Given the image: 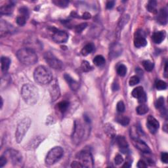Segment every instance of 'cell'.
<instances>
[{
	"mask_svg": "<svg viewBox=\"0 0 168 168\" xmlns=\"http://www.w3.org/2000/svg\"><path fill=\"white\" fill-rule=\"evenodd\" d=\"M162 161L165 164H167L168 162V154L167 152H162L161 155Z\"/></svg>",
	"mask_w": 168,
	"mask_h": 168,
	"instance_id": "f6af8a7d",
	"label": "cell"
},
{
	"mask_svg": "<svg viewBox=\"0 0 168 168\" xmlns=\"http://www.w3.org/2000/svg\"><path fill=\"white\" fill-rule=\"evenodd\" d=\"M71 167L73 168H79V167H84L83 165L80 163V162H73L72 164H71Z\"/></svg>",
	"mask_w": 168,
	"mask_h": 168,
	"instance_id": "7dc6e473",
	"label": "cell"
},
{
	"mask_svg": "<svg viewBox=\"0 0 168 168\" xmlns=\"http://www.w3.org/2000/svg\"><path fill=\"white\" fill-rule=\"evenodd\" d=\"M167 9L166 8H162L160 10L157 16V21L160 24L165 25L167 23Z\"/></svg>",
	"mask_w": 168,
	"mask_h": 168,
	"instance_id": "ac0fdd59",
	"label": "cell"
},
{
	"mask_svg": "<svg viewBox=\"0 0 168 168\" xmlns=\"http://www.w3.org/2000/svg\"><path fill=\"white\" fill-rule=\"evenodd\" d=\"M65 80L66 81V82L68 83L70 88H71L73 91H77L80 88V83H78L76 81L74 80L73 78H71L70 75L68 74H64V76Z\"/></svg>",
	"mask_w": 168,
	"mask_h": 168,
	"instance_id": "44dd1931",
	"label": "cell"
},
{
	"mask_svg": "<svg viewBox=\"0 0 168 168\" xmlns=\"http://www.w3.org/2000/svg\"><path fill=\"white\" fill-rule=\"evenodd\" d=\"M44 58L46 62L49 66L55 70H61L63 68V63L56 57L51 52H46L44 55Z\"/></svg>",
	"mask_w": 168,
	"mask_h": 168,
	"instance_id": "ba28073f",
	"label": "cell"
},
{
	"mask_svg": "<svg viewBox=\"0 0 168 168\" xmlns=\"http://www.w3.org/2000/svg\"><path fill=\"white\" fill-rule=\"evenodd\" d=\"M104 131L107 135L110 137H114L116 135V130L112 125L110 124H106L104 126Z\"/></svg>",
	"mask_w": 168,
	"mask_h": 168,
	"instance_id": "d4e9b609",
	"label": "cell"
},
{
	"mask_svg": "<svg viewBox=\"0 0 168 168\" xmlns=\"http://www.w3.org/2000/svg\"><path fill=\"white\" fill-rule=\"evenodd\" d=\"M147 126L148 129L151 133L155 134L158 131L160 127L158 121L152 116H149L147 118Z\"/></svg>",
	"mask_w": 168,
	"mask_h": 168,
	"instance_id": "4fadbf2b",
	"label": "cell"
},
{
	"mask_svg": "<svg viewBox=\"0 0 168 168\" xmlns=\"http://www.w3.org/2000/svg\"><path fill=\"white\" fill-rule=\"evenodd\" d=\"M113 86L115 87V88H113V90H114V91H117L118 89V88H119L118 84H117V83H114V84H113Z\"/></svg>",
	"mask_w": 168,
	"mask_h": 168,
	"instance_id": "816d5d0a",
	"label": "cell"
},
{
	"mask_svg": "<svg viewBox=\"0 0 168 168\" xmlns=\"http://www.w3.org/2000/svg\"><path fill=\"white\" fill-rule=\"evenodd\" d=\"M116 142L118 147H120L121 151L123 153H126L128 150V143H127L126 138L124 136H118L116 137Z\"/></svg>",
	"mask_w": 168,
	"mask_h": 168,
	"instance_id": "d6986e66",
	"label": "cell"
},
{
	"mask_svg": "<svg viewBox=\"0 0 168 168\" xmlns=\"http://www.w3.org/2000/svg\"><path fill=\"white\" fill-rule=\"evenodd\" d=\"M17 56L21 63L26 66L36 64L38 59L36 52L30 48L20 49L17 51Z\"/></svg>",
	"mask_w": 168,
	"mask_h": 168,
	"instance_id": "3957f363",
	"label": "cell"
},
{
	"mask_svg": "<svg viewBox=\"0 0 168 168\" xmlns=\"http://www.w3.org/2000/svg\"><path fill=\"white\" fill-rule=\"evenodd\" d=\"M167 63H166V65H165V69H164V70H165V74H166V76H166V77H167L166 76V74H167Z\"/></svg>",
	"mask_w": 168,
	"mask_h": 168,
	"instance_id": "f5cc1de1",
	"label": "cell"
},
{
	"mask_svg": "<svg viewBox=\"0 0 168 168\" xmlns=\"http://www.w3.org/2000/svg\"><path fill=\"white\" fill-rule=\"evenodd\" d=\"M157 3L156 1H150L148 2V4L147 5V9L148 10V11H150L151 13H156V7Z\"/></svg>",
	"mask_w": 168,
	"mask_h": 168,
	"instance_id": "d6a6232c",
	"label": "cell"
},
{
	"mask_svg": "<svg viewBox=\"0 0 168 168\" xmlns=\"http://www.w3.org/2000/svg\"><path fill=\"white\" fill-rule=\"evenodd\" d=\"M13 4H9L2 6L0 8V13L1 15H10L12 14L13 11Z\"/></svg>",
	"mask_w": 168,
	"mask_h": 168,
	"instance_id": "cb8c5ba5",
	"label": "cell"
},
{
	"mask_svg": "<svg viewBox=\"0 0 168 168\" xmlns=\"http://www.w3.org/2000/svg\"><path fill=\"white\" fill-rule=\"evenodd\" d=\"M156 108H157V109L160 110L162 115L166 114L167 110H166V107H165L164 97H161L157 99V101L156 102Z\"/></svg>",
	"mask_w": 168,
	"mask_h": 168,
	"instance_id": "7402d4cb",
	"label": "cell"
},
{
	"mask_svg": "<svg viewBox=\"0 0 168 168\" xmlns=\"http://www.w3.org/2000/svg\"><path fill=\"white\" fill-rule=\"evenodd\" d=\"M69 107V102L66 101H61L57 104V108L61 112L64 113L68 110Z\"/></svg>",
	"mask_w": 168,
	"mask_h": 168,
	"instance_id": "83f0119b",
	"label": "cell"
},
{
	"mask_svg": "<svg viewBox=\"0 0 168 168\" xmlns=\"http://www.w3.org/2000/svg\"><path fill=\"white\" fill-rule=\"evenodd\" d=\"M91 18V15L89 13H85L83 15V18L84 19H89Z\"/></svg>",
	"mask_w": 168,
	"mask_h": 168,
	"instance_id": "681fc988",
	"label": "cell"
},
{
	"mask_svg": "<svg viewBox=\"0 0 168 168\" xmlns=\"http://www.w3.org/2000/svg\"><path fill=\"white\" fill-rule=\"evenodd\" d=\"M30 125L31 120L29 118H24L18 124L15 132V139L17 143H20L23 140Z\"/></svg>",
	"mask_w": 168,
	"mask_h": 168,
	"instance_id": "5b68a950",
	"label": "cell"
},
{
	"mask_svg": "<svg viewBox=\"0 0 168 168\" xmlns=\"http://www.w3.org/2000/svg\"><path fill=\"white\" fill-rule=\"evenodd\" d=\"M87 26H88V24H87V23H82V24H79V25L76 26L75 30L76 32H78V33H80V32H82Z\"/></svg>",
	"mask_w": 168,
	"mask_h": 168,
	"instance_id": "ab89813d",
	"label": "cell"
},
{
	"mask_svg": "<svg viewBox=\"0 0 168 168\" xmlns=\"http://www.w3.org/2000/svg\"><path fill=\"white\" fill-rule=\"evenodd\" d=\"M81 68L83 70V72H88L93 69V67L91 66V64L89 63V62L87 61H83L81 64Z\"/></svg>",
	"mask_w": 168,
	"mask_h": 168,
	"instance_id": "1f68e13d",
	"label": "cell"
},
{
	"mask_svg": "<svg viewBox=\"0 0 168 168\" xmlns=\"http://www.w3.org/2000/svg\"><path fill=\"white\" fill-rule=\"evenodd\" d=\"M156 88L158 90H165L167 88V83L162 80H158L156 82Z\"/></svg>",
	"mask_w": 168,
	"mask_h": 168,
	"instance_id": "836d02e7",
	"label": "cell"
},
{
	"mask_svg": "<svg viewBox=\"0 0 168 168\" xmlns=\"http://www.w3.org/2000/svg\"><path fill=\"white\" fill-rule=\"evenodd\" d=\"M117 111L119 113H123L125 111L126 107L123 101H119L117 104Z\"/></svg>",
	"mask_w": 168,
	"mask_h": 168,
	"instance_id": "f35d334b",
	"label": "cell"
},
{
	"mask_svg": "<svg viewBox=\"0 0 168 168\" xmlns=\"http://www.w3.org/2000/svg\"><path fill=\"white\" fill-rule=\"evenodd\" d=\"M122 52V47L121 45L119 43H114L111 45L110 47L109 56L112 59H116L118 56H120Z\"/></svg>",
	"mask_w": 168,
	"mask_h": 168,
	"instance_id": "2e32d148",
	"label": "cell"
},
{
	"mask_svg": "<svg viewBox=\"0 0 168 168\" xmlns=\"http://www.w3.org/2000/svg\"><path fill=\"white\" fill-rule=\"evenodd\" d=\"M94 49H95V45L93 43H89L84 46L83 48L82 49V51H81V53H82V55L87 56L89 54H90L93 52L94 51Z\"/></svg>",
	"mask_w": 168,
	"mask_h": 168,
	"instance_id": "484cf974",
	"label": "cell"
},
{
	"mask_svg": "<svg viewBox=\"0 0 168 168\" xmlns=\"http://www.w3.org/2000/svg\"><path fill=\"white\" fill-rule=\"evenodd\" d=\"M77 158L82 162L83 167H93V159L91 154L88 151L83 150L78 153Z\"/></svg>",
	"mask_w": 168,
	"mask_h": 168,
	"instance_id": "52a82bcc",
	"label": "cell"
},
{
	"mask_svg": "<svg viewBox=\"0 0 168 168\" xmlns=\"http://www.w3.org/2000/svg\"><path fill=\"white\" fill-rule=\"evenodd\" d=\"M140 79L137 76H133L131 77L130 80L129 81V83L130 86H134L135 85H137L139 83Z\"/></svg>",
	"mask_w": 168,
	"mask_h": 168,
	"instance_id": "74e56055",
	"label": "cell"
},
{
	"mask_svg": "<svg viewBox=\"0 0 168 168\" xmlns=\"http://www.w3.org/2000/svg\"><path fill=\"white\" fill-rule=\"evenodd\" d=\"M19 12L20 13V15L23 16V17H25L26 19L28 18L29 17V12L28 10L27 9L26 7H21L19 9Z\"/></svg>",
	"mask_w": 168,
	"mask_h": 168,
	"instance_id": "60d3db41",
	"label": "cell"
},
{
	"mask_svg": "<svg viewBox=\"0 0 168 168\" xmlns=\"http://www.w3.org/2000/svg\"><path fill=\"white\" fill-rule=\"evenodd\" d=\"M136 111L138 114L139 115L145 114L148 112V107L145 104H141L137 107Z\"/></svg>",
	"mask_w": 168,
	"mask_h": 168,
	"instance_id": "f1b7e54d",
	"label": "cell"
},
{
	"mask_svg": "<svg viewBox=\"0 0 168 168\" xmlns=\"http://www.w3.org/2000/svg\"><path fill=\"white\" fill-rule=\"evenodd\" d=\"M1 108H2V107H3V99H1Z\"/></svg>",
	"mask_w": 168,
	"mask_h": 168,
	"instance_id": "11a10c76",
	"label": "cell"
},
{
	"mask_svg": "<svg viewBox=\"0 0 168 168\" xmlns=\"http://www.w3.org/2000/svg\"><path fill=\"white\" fill-rule=\"evenodd\" d=\"M64 150L61 147H55L53 148L49 152L47 156H46L45 160V164L49 165V166L55 164L62 158Z\"/></svg>",
	"mask_w": 168,
	"mask_h": 168,
	"instance_id": "8992f818",
	"label": "cell"
},
{
	"mask_svg": "<svg viewBox=\"0 0 168 168\" xmlns=\"http://www.w3.org/2000/svg\"><path fill=\"white\" fill-rule=\"evenodd\" d=\"M137 166L139 168H145L147 167V164L144 160H139L138 162Z\"/></svg>",
	"mask_w": 168,
	"mask_h": 168,
	"instance_id": "bcb514c9",
	"label": "cell"
},
{
	"mask_svg": "<svg viewBox=\"0 0 168 168\" xmlns=\"http://www.w3.org/2000/svg\"><path fill=\"white\" fill-rule=\"evenodd\" d=\"M35 82L40 85H46L53 80L52 73L47 67L40 66L37 67L34 72Z\"/></svg>",
	"mask_w": 168,
	"mask_h": 168,
	"instance_id": "277c9868",
	"label": "cell"
},
{
	"mask_svg": "<svg viewBox=\"0 0 168 168\" xmlns=\"http://www.w3.org/2000/svg\"><path fill=\"white\" fill-rule=\"evenodd\" d=\"M143 66L148 72H150L154 68V63L149 60H146L143 62Z\"/></svg>",
	"mask_w": 168,
	"mask_h": 168,
	"instance_id": "f546056e",
	"label": "cell"
},
{
	"mask_svg": "<svg viewBox=\"0 0 168 168\" xmlns=\"http://www.w3.org/2000/svg\"><path fill=\"white\" fill-rule=\"evenodd\" d=\"M7 159L6 158V156H1L0 157V167H3L7 163Z\"/></svg>",
	"mask_w": 168,
	"mask_h": 168,
	"instance_id": "ee69618b",
	"label": "cell"
},
{
	"mask_svg": "<svg viewBox=\"0 0 168 168\" xmlns=\"http://www.w3.org/2000/svg\"><path fill=\"white\" fill-rule=\"evenodd\" d=\"M26 18L22 15H19L17 18V23L19 26H24L26 24Z\"/></svg>",
	"mask_w": 168,
	"mask_h": 168,
	"instance_id": "b9f144b4",
	"label": "cell"
},
{
	"mask_svg": "<svg viewBox=\"0 0 168 168\" xmlns=\"http://www.w3.org/2000/svg\"><path fill=\"white\" fill-rule=\"evenodd\" d=\"M129 19V17L128 15H124L122 17L120 18V20L119 22L118 26L120 28H123V27L126 25V24L128 23V20Z\"/></svg>",
	"mask_w": 168,
	"mask_h": 168,
	"instance_id": "d590c367",
	"label": "cell"
},
{
	"mask_svg": "<svg viewBox=\"0 0 168 168\" xmlns=\"http://www.w3.org/2000/svg\"><path fill=\"white\" fill-rule=\"evenodd\" d=\"M123 167H126V168H127V167H131V164H130L129 162H126L125 164H124V166H122Z\"/></svg>",
	"mask_w": 168,
	"mask_h": 168,
	"instance_id": "f907efd6",
	"label": "cell"
},
{
	"mask_svg": "<svg viewBox=\"0 0 168 168\" xmlns=\"http://www.w3.org/2000/svg\"><path fill=\"white\" fill-rule=\"evenodd\" d=\"M49 93L51 101H55L61 96V90L59 88V83L56 79L53 80L49 83Z\"/></svg>",
	"mask_w": 168,
	"mask_h": 168,
	"instance_id": "9c48e42d",
	"label": "cell"
},
{
	"mask_svg": "<svg viewBox=\"0 0 168 168\" xmlns=\"http://www.w3.org/2000/svg\"><path fill=\"white\" fill-rule=\"evenodd\" d=\"M52 39L54 42L58 43H66L68 40V34L64 31L57 30L53 33Z\"/></svg>",
	"mask_w": 168,
	"mask_h": 168,
	"instance_id": "5bb4252c",
	"label": "cell"
},
{
	"mask_svg": "<svg viewBox=\"0 0 168 168\" xmlns=\"http://www.w3.org/2000/svg\"><path fill=\"white\" fill-rule=\"evenodd\" d=\"M147 42L145 39L144 32L141 30L136 31L134 37V45L137 48L143 47L147 45Z\"/></svg>",
	"mask_w": 168,
	"mask_h": 168,
	"instance_id": "30bf717a",
	"label": "cell"
},
{
	"mask_svg": "<svg viewBox=\"0 0 168 168\" xmlns=\"http://www.w3.org/2000/svg\"><path fill=\"white\" fill-rule=\"evenodd\" d=\"M117 73L121 77L125 76L127 74V67L124 64H120L117 68Z\"/></svg>",
	"mask_w": 168,
	"mask_h": 168,
	"instance_id": "4dcf8cb0",
	"label": "cell"
},
{
	"mask_svg": "<svg viewBox=\"0 0 168 168\" xmlns=\"http://www.w3.org/2000/svg\"><path fill=\"white\" fill-rule=\"evenodd\" d=\"M6 154L14 165L20 164L23 160V156L19 152L14 149H9L6 151Z\"/></svg>",
	"mask_w": 168,
	"mask_h": 168,
	"instance_id": "8fae6325",
	"label": "cell"
},
{
	"mask_svg": "<svg viewBox=\"0 0 168 168\" xmlns=\"http://www.w3.org/2000/svg\"><path fill=\"white\" fill-rule=\"evenodd\" d=\"M117 121L122 126H127L129 123V119L126 116H119L117 118Z\"/></svg>",
	"mask_w": 168,
	"mask_h": 168,
	"instance_id": "e575fe53",
	"label": "cell"
},
{
	"mask_svg": "<svg viewBox=\"0 0 168 168\" xmlns=\"http://www.w3.org/2000/svg\"><path fill=\"white\" fill-rule=\"evenodd\" d=\"M115 1H109L107 3V8L108 9H112L113 7L114 6Z\"/></svg>",
	"mask_w": 168,
	"mask_h": 168,
	"instance_id": "c3c4849f",
	"label": "cell"
},
{
	"mask_svg": "<svg viewBox=\"0 0 168 168\" xmlns=\"http://www.w3.org/2000/svg\"><path fill=\"white\" fill-rule=\"evenodd\" d=\"M134 142V145L135 147L139 149L140 151H141L143 153H150L151 152L150 148L146 144V143L143 140L139 139V138L136 139H133Z\"/></svg>",
	"mask_w": 168,
	"mask_h": 168,
	"instance_id": "9a60e30c",
	"label": "cell"
},
{
	"mask_svg": "<svg viewBox=\"0 0 168 168\" xmlns=\"http://www.w3.org/2000/svg\"><path fill=\"white\" fill-rule=\"evenodd\" d=\"M21 96L26 103L32 106L38 101L39 92L36 87L32 84H24L21 89Z\"/></svg>",
	"mask_w": 168,
	"mask_h": 168,
	"instance_id": "6da1fadb",
	"label": "cell"
},
{
	"mask_svg": "<svg viewBox=\"0 0 168 168\" xmlns=\"http://www.w3.org/2000/svg\"><path fill=\"white\" fill-rule=\"evenodd\" d=\"M88 123L85 121V124H83L79 120L75 121L74 130L72 135V140L75 145H79L83 140L84 137L88 136L89 133V127Z\"/></svg>",
	"mask_w": 168,
	"mask_h": 168,
	"instance_id": "7a4b0ae2",
	"label": "cell"
},
{
	"mask_svg": "<svg viewBox=\"0 0 168 168\" xmlns=\"http://www.w3.org/2000/svg\"><path fill=\"white\" fill-rule=\"evenodd\" d=\"M167 123H166L165 124V125H164V128H163V129L165 131H166V133L167 132Z\"/></svg>",
	"mask_w": 168,
	"mask_h": 168,
	"instance_id": "db71d44e",
	"label": "cell"
},
{
	"mask_svg": "<svg viewBox=\"0 0 168 168\" xmlns=\"http://www.w3.org/2000/svg\"><path fill=\"white\" fill-rule=\"evenodd\" d=\"M53 3L56 6L61 7H66L69 4V1H66V0H56V1H53Z\"/></svg>",
	"mask_w": 168,
	"mask_h": 168,
	"instance_id": "8d00e7d4",
	"label": "cell"
},
{
	"mask_svg": "<svg viewBox=\"0 0 168 168\" xmlns=\"http://www.w3.org/2000/svg\"><path fill=\"white\" fill-rule=\"evenodd\" d=\"M131 95L133 97L138 99V101L140 104H144L147 101V95H146V93L143 87L139 86L135 88L133 90Z\"/></svg>",
	"mask_w": 168,
	"mask_h": 168,
	"instance_id": "7c38bea8",
	"label": "cell"
},
{
	"mask_svg": "<svg viewBox=\"0 0 168 168\" xmlns=\"http://www.w3.org/2000/svg\"><path fill=\"white\" fill-rule=\"evenodd\" d=\"M105 59L102 55H97L93 59V63L97 66H101L105 63Z\"/></svg>",
	"mask_w": 168,
	"mask_h": 168,
	"instance_id": "4316f807",
	"label": "cell"
},
{
	"mask_svg": "<svg viewBox=\"0 0 168 168\" xmlns=\"http://www.w3.org/2000/svg\"><path fill=\"white\" fill-rule=\"evenodd\" d=\"M166 31L164 30L159 31L154 33L152 38V40L154 43H156V44H160V43L164 41V39L166 38Z\"/></svg>",
	"mask_w": 168,
	"mask_h": 168,
	"instance_id": "ffe728a7",
	"label": "cell"
},
{
	"mask_svg": "<svg viewBox=\"0 0 168 168\" xmlns=\"http://www.w3.org/2000/svg\"><path fill=\"white\" fill-rule=\"evenodd\" d=\"M45 139V137L40 135V136H37L33 139H32L28 143V144L26 146V149L27 150H34L36 148L38 147L43 140Z\"/></svg>",
	"mask_w": 168,
	"mask_h": 168,
	"instance_id": "e0dca14e",
	"label": "cell"
},
{
	"mask_svg": "<svg viewBox=\"0 0 168 168\" xmlns=\"http://www.w3.org/2000/svg\"><path fill=\"white\" fill-rule=\"evenodd\" d=\"M11 64V59L6 56H2L1 58V66L3 72L6 73L9 68Z\"/></svg>",
	"mask_w": 168,
	"mask_h": 168,
	"instance_id": "603a6c76",
	"label": "cell"
},
{
	"mask_svg": "<svg viewBox=\"0 0 168 168\" xmlns=\"http://www.w3.org/2000/svg\"><path fill=\"white\" fill-rule=\"evenodd\" d=\"M114 162H115L116 165H117V166L121 164L124 162L123 157L121 156V155H120V154H118V155L115 157Z\"/></svg>",
	"mask_w": 168,
	"mask_h": 168,
	"instance_id": "7bdbcfd3",
	"label": "cell"
}]
</instances>
